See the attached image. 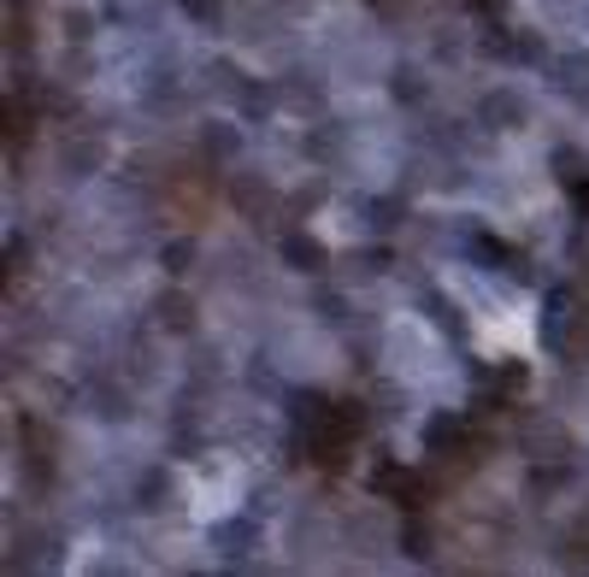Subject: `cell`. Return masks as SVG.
Returning <instances> with one entry per match:
<instances>
[{
	"mask_svg": "<svg viewBox=\"0 0 589 577\" xmlns=\"http://www.w3.org/2000/svg\"><path fill=\"white\" fill-rule=\"evenodd\" d=\"M283 254H290L295 259V271H319V242H300V236H290V242H283Z\"/></svg>",
	"mask_w": 589,
	"mask_h": 577,
	"instance_id": "1",
	"label": "cell"
}]
</instances>
